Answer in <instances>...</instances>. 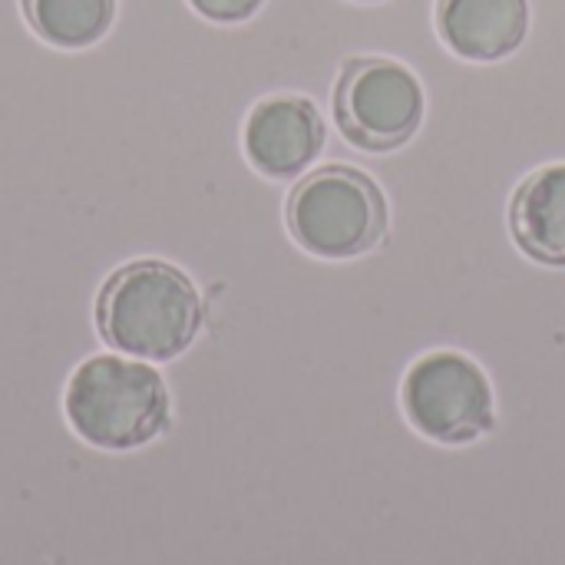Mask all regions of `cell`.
Returning a JSON list of instances; mask_svg holds the SVG:
<instances>
[{
	"label": "cell",
	"mask_w": 565,
	"mask_h": 565,
	"mask_svg": "<svg viewBox=\"0 0 565 565\" xmlns=\"http://www.w3.org/2000/svg\"><path fill=\"white\" fill-rule=\"evenodd\" d=\"M444 43L473 63H497L516 53L530 30L526 0H437Z\"/></svg>",
	"instance_id": "7"
},
{
	"label": "cell",
	"mask_w": 565,
	"mask_h": 565,
	"mask_svg": "<svg viewBox=\"0 0 565 565\" xmlns=\"http://www.w3.org/2000/svg\"><path fill=\"white\" fill-rule=\"evenodd\" d=\"M66 420L96 450H136L169 427V391L156 367L96 354L66 384Z\"/></svg>",
	"instance_id": "2"
},
{
	"label": "cell",
	"mask_w": 565,
	"mask_h": 565,
	"mask_svg": "<svg viewBox=\"0 0 565 565\" xmlns=\"http://www.w3.org/2000/svg\"><path fill=\"white\" fill-rule=\"evenodd\" d=\"M33 30L63 50L96 43L116 13V0H23Z\"/></svg>",
	"instance_id": "9"
},
{
	"label": "cell",
	"mask_w": 565,
	"mask_h": 565,
	"mask_svg": "<svg viewBox=\"0 0 565 565\" xmlns=\"http://www.w3.org/2000/svg\"><path fill=\"white\" fill-rule=\"evenodd\" d=\"M420 79L391 56H354L334 83V119L344 139L364 152H391L424 122Z\"/></svg>",
	"instance_id": "4"
},
{
	"label": "cell",
	"mask_w": 565,
	"mask_h": 565,
	"mask_svg": "<svg viewBox=\"0 0 565 565\" xmlns=\"http://www.w3.org/2000/svg\"><path fill=\"white\" fill-rule=\"evenodd\" d=\"M404 414L437 444H470L493 430V391L477 361L460 351L417 358L401 387Z\"/></svg>",
	"instance_id": "5"
},
{
	"label": "cell",
	"mask_w": 565,
	"mask_h": 565,
	"mask_svg": "<svg viewBox=\"0 0 565 565\" xmlns=\"http://www.w3.org/2000/svg\"><path fill=\"white\" fill-rule=\"evenodd\" d=\"M288 232L318 258H354L387 232V202L377 182L354 166L308 172L288 195Z\"/></svg>",
	"instance_id": "3"
},
{
	"label": "cell",
	"mask_w": 565,
	"mask_h": 565,
	"mask_svg": "<svg viewBox=\"0 0 565 565\" xmlns=\"http://www.w3.org/2000/svg\"><path fill=\"white\" fill-rule=\"evenodd\" d=\"M516 245L540 265L565 268V162L536 169L510 202Z\"/></svg>",
	"instance_id": "8"
},
{
	"label": "cell",
	"mask_w": 565,
	"mask_h": 565,
	"mask_svg": "<svg viewBox=\"0 0 565 565\" xmlns=\"http://www.w3.org/2000/svg\"><path fill=\"white\" fill-rule=\"evenodd\" d=\"M324 149V119L308 96L281 93L262 99L245 122V156L248 162L271 175H301Z\"/></svg>",
	"instance_id": "6"
},
{
	"label": "cell",
	"mask_w": 565,
	"mask_h": 565,
	"mask_svg": "<svg viewBox=\"0 0 565 565\" xmlns=\"http://www.w3.org/2000/svg\"><path fill=\"white\" fill-rule=\"evenodd\" d=\"M189 3L215 23H242L255 17L265 0H189Z\"/></svg>",
	"instance_id": "10"
},
{
	"label": "cell",
	"mask_w": 565,
	"mask_h": 565,
	"mask_svg": "<svg viewBox=\"0 0 565 565\" xmlns=\"http://www.w3.org/2000/svg\"><path fill=\"white\" fill-rule=\"evenodd\" d=\"M199 328V288L169 262H129L99 295V331L129 358L172 361L195 341Z\"/></svg>",
	"instance_id": "1"
}]
</instances>
